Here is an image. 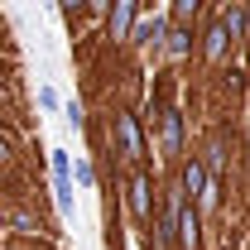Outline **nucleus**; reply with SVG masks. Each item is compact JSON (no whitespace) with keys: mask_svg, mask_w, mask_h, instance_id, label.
Segmentation results:
<instances>
[{"mask_svg":"<svg viewBox=\"0 0 250 250\" xmlns=\"http://www.w3.org/2000/svg\"><path fill=\"white\" fill-rule=\"evenodd\" d=\"M135 0H116V10H111V39H130V29H135Z\"/></svg>","mask_w":250,"mask_h":250,"instance_id":"5","label":"nucleus"},{"mask_svg":"<svg viewBox=\"0 0 250 250\" xmlns=\"http://www.w3.org/2000/svg\"><path fill=\"white\" fill-rule=\"evenodd\" d=\"M192 15H197V0H178V5H173V24H178V29H183Z\"/></svg>","mask_w":250,"mask_h":250,"instance_id":"10","label":"nucleus"},{"mask_svg":"<svg viewBox=\"0 0 250 250\" xmlns=\"http://www.w3.org/2000/svg\"><path fill=\"white\" fill-rule=\"evenodd\" d=\"M164 149H168V154L183 149V116H178V111H164Z\"/></svg>","mask_w":250,"mask_h":250,"instance_id":"6","label":"nucleus"},{"mask_svg":"<svg viewBox=\"0 0 250 250\" xmlns=\"http://www.w3.org/2000/svg\"><path fill=\"white\" fill-rule=\"evenodd\" d=\"M77 183H82V188L96 183V173H92V164H87V159H77Z\"/></svg>","mask_w":250,"mask_h":250,"instance_id":"11","label":"nucleus"},{"mask_svg":"<svg viewBox=\"0 0 250 250\" xmlns=\"http://www.w3.org/2000/svg\"><path fill=\"white\" fill-rule=\"evenodd\" d=\"M130 212H135V221L154 217V207H149V173L145 168H135V178H130Z\"/></svg>","mask_w":250,"mask_h":250,"instance_id":"4","label":"nucleus"},{"mask_svg":"<svg viewBox=\"0 0 250 250\" xmlns=\"http://www.w3.org/2000/svg\"><path fill=\"white\" fill-rule=\"evenodd\" d=\"M221 53H226V29H221V24H212V29H207V58L217 62Z\"/></svg>","mask_w":250,"mask_h":250,"instance_id":"9","label":"nucleus"},{"mask_svg":"<svg viewBox=\"0 0 250 250\" xmlns=\"http://www.w3.org/2000/svg\"><path fill=\"white\" fill-rule=\"evenodd\" d=\"M197 231H202V221H197V207L178 197V202H173V236H178V246H183V250H197V241H202Z\"/></svg>","mask_w":250,"mask_h":250,"instance_id":"1","label":"nucleus"},{"mask_svg":"<svg viewBox=\"0 0 250 250\" xmlns=\"http://www.w3.org/2000/svg\"><path fill=\"white\" fill-rule=\"evenodd\" d=\"M15 154V145H10V135H0V159H10Z\"/></svg>","mask_w":250,"mask_h":250,"instance_id":"12","label":"nucleus"},{"mask_svg":"<svg viewBox=\"0 0 250 250\" xmlns=\"http://www.w3.org/2000/svg\"><path fill=\"white\" fill-rule=\"evenodd\" d=\"M217 24L226 29V39H246V10H241V5H226L217 15Z\"/></svg>","mask_w":250,"mask_h":250,"instance_id":"7","label":"nucleus"},{"mask_svg":"<svg viewBox=\"0 0 250 250\" xmlns=\"http://www.w3.org/2000/svg\"><path fill=\"white\" fill-rule=\"evenodd\" d=\"M188 48H192V34H188V29H178V24H173V29H168V53H173V58H183Z\"/></svg>","mask_w":250,"mask_h":250,"instance_id":"8","label":"nucleus"},{"mask_svg":"<svg viewBox=\"0 0 250 250\" xmlns=\"http://www.w3.org/2000/svg\"><path fill=\"white\" fill-rule=\"evenodd\" d=\"M183 202H207V168H202V159H188L183 164V192H178Z\"/></svg>","mask_w":250,"mask_h":250,"instance_id":"2","label":"nucleus"},{"mask_svg":"<svg viewBox=\"0 0 250 250\" xmlns=\"http://www.w3.org/2000/svg\"><path fill=\"white\" fill-rule=\"evenodd\" d=\"M116 149H121L125 159H140V149H145V145H140V125H135V116H116Z\"/></svg>","mask_w":250,"mask_h":250,"instance_id":"3","label":"nucleus"}]
</instances>
